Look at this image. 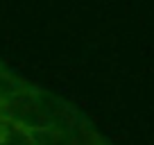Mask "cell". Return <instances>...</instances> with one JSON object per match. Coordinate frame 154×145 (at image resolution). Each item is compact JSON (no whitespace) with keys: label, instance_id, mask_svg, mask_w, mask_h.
Returning a JSON list of instances; mask_svg holds the SVG:
<instances>
[{"label":"cell","instance_id":"1","mask_svg":"<svg viewBox=\"0 0 154 145\" xmlns=\"http://www.w3.org/2000/svg\"><path fill=\"white\" fill-rule=\"evenodd\" d=\"M0 116L34 145H113L77 106L23 77L0 59Z\"/></svg>","mask_w":154,"mask_h":145},{"label":"cell","instance_id":"2","mask_svg":"<svg viewBox=\"0 0 154 145\" xmlns=\"http://www.w3.org/2000/svg\"><path fill=\"white\" fill-rule=\"evenodd\" d=\"M0 145H34L32 138L20 127H16L9 118L0 116Z\"/></svg>","mask_w":154,"mask_h":145}]
</instances>
